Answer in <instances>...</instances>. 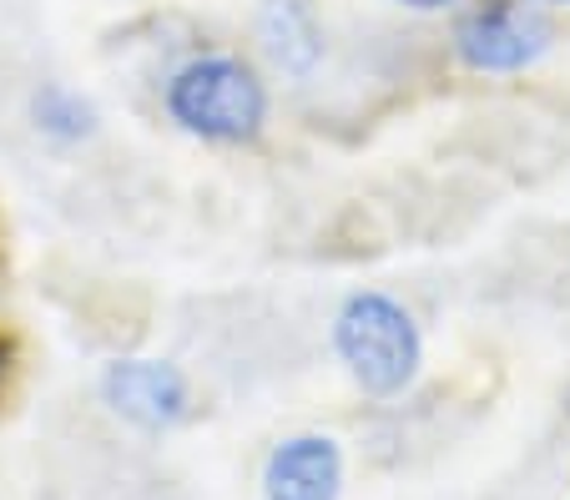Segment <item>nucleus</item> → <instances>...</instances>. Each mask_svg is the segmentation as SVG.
<instances>
[{
  "label": "nucleus",
  "instance_id": "1",
  "mask_svg": "<svg viewBox=\"0 0 570 500\" xmlns=\"http://www.w3.org/2000/svg\"><path fill=\"white\" fill-rule=\"evenodd\" d=\"M334 349L344 360L348 380L364 394H389L410 390L424 360V339L414 314L389 294H354L334 318Z\"/></svg>",
  "mask_w": 570,
  "mask_h": 500
},
{
  "label": "nucleus",
  "instance_id": "2",
  "mask_svg": "<svg viewBox=\"0 0 570 500\" xmlns=\"http://www.w3.org/2000/svg\"><path fill=\"white\" fill-rule=\"evenodd\" d=\"M167 117L203 141H253L268 121V87L243 56H197L167 81Z\"/></svg>",
  "mask_w": 570,
  "mask_h": 500
},
{
  "label": "nucleus",
  "instance_id": "3",
  "mask_svg": "<svg viewBox=\"0 0 570 500\" xmlns=\"http://www.w3.org/2000/svg\"><path fill=\"white\" fill-rule=\"evenodd\" d=\"M550 46V21L525 6V0H490V6H474L460 26H454V56H460L470 71H525L546 56Z\"/></svg>",
  "mask_w": 570,
  "mask_h": 500
},
{
  "label": "nucleus",
  "instance_id": "4",
  "mask_svg": "<svg viewBox=\"0 0 570 500\" xmlns=\"http://www.w3.org/2000/svg\"><path fill=\"white\" fill-rule=\"evenodd\" d=\"M107 404L137 430H173L187 414V380L167 360H117L101 374Z\"/></svg>",
  "mask_w": 570,
  "mask_h": 500
},
{
  "label": "nucleus",
  "instance_id": "5",
  "mask_svg": "<svg viewBox=\"0 0 570 500\" xmlns=\"http://www.w3.org/2000/svg\"><path fill=\"white\" fill-rule=\"evenodd\" d=\"M344 490V455L328 435H293L263 465L268 500H338Z\"/></svg>",
  "mask_w": 570,
  "mask_h": 500
},
{
  "label": "nucleus",
  "instance_id": "6",
  "mask_svg": "<svg viewBox=\"0 0 570 500\" xmlns=\"http://www.w3.org/2000/svg\"><path fill=\"white\" fill-rule=\"evenodd\" d=\"M258 36L268 61L278 66L283 77H308L313 66L323 61V31H318V16L308 11V0H268Z\"/></svg>",
  "mask_w": 570,
  "mask_h": 500
},
{
  "label": "nucleus",
  "instance_id": "7",
  "mask_svg": "<svg viewBox=\"0 0 570 500\" xmlns=\"http://www.w3.org/2000/svg\"><path fill=\"white\" fill-rule=\"evenodd\" d=\"M31 117H36V127H41L46 137H56V141H81V137L97 131V111H91V101L76 97V91L61 87V81H51V87L36 91Z\"/></svg>",
  "mask_w": 570,
  "mask_h": 500
},
{
  "label": "nucleus",
  "instance_id": "8",
  "mask_svg": "<svg viewBox=\"0 0 570 500\" xmlns=\"http://www.w3.org/2000/svg\"><path fill=\"white\" fill-rule=\"evenodd\" d=\"M399 6H410V11H444L454 0H399Z\"/></svg>",
  "mask_w": 570,
  "mask_h": 500
},
{
  "label": "nucleus",
  "instance_id": "9",
  "mask_svg": "<svg viewBox=\"0 0 570 500\" xmlns=\"http://www.w3.org/2000/svg\"><path fill=\"white\" fill-rule=\"evenodd\" d=\"M6 360H11V349H6V339H0V380H6Z\"/></svg>",
  "mask_w": 570,
  "mask_h": 500
},
{
  "label": "nucleus",
  "instance_id": "10",
  "mask_svg": "<svg viewBox=\"0 0 570 500\" xmlns=\"http://www.w3.org/2000/svg\"><path fill=\"white\" fill-rule=\"evenodd\" d=\"M550 6H570V0H550Z\"/></svg>",
  "mask_w": 570,
  "mask_h": 500
}]
</instances>
